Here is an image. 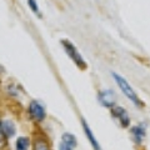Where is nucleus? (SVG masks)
Listing matches in <instances>:
<instances>
[{
  "mask_svg": "<svg viewBox=\"0 0 150 150\" xmlns=\"http://www.w3.org/2000/svg\"><path fill=\"white\" fill-rule=\"evenodd\" d=\"M112 78H114V80L116 81L118 86L120 88V90L124 93V95L128 98V99H129L131 103H133V104H135V105L139 106V108H142V106H143V101L138 98L137 93L133 90V88L129 85V83L126 81L124 78H121L120 75H119V74H116V73H112Z\"/></svg>",
  "mask_w": 150,
  "mask_h": 150,
  "instance_id": "1",
  "label": "nucleus"
},
{
  "mask_svg": "<svg viewBox=\"0 0 150 150\" xmlns=\"http://www.w3.org/2000/svg\"><path fill=\"white\" fill-rule=\"evenodd\" d=\"M62 44H63V48L67 51V54L69 55V58L73 60V62L80 68H86V63L84 62L83 56L80 55V53L76 50V48L70 43L69 40H62Z\"/></svg>",
  "mask_w": 150,
  "mask_h": 150,
  "instance_id": "2",
  "label": "nucleus"
},
{
  "mask_svg": "<svg viewBox=\"0 0 150 150\" xmlns=\"http://www.w3.org/2000/svg\"><path fill=\"white\" fill-rule=\"evenodd\" d=\"M111 111H112V116H114V118L119 121L121 126H124V128L129 126V124H130V119H129L128 112H126L125 109H123L121 106H114Z\"/></svg>",
  "mask_w": 150,
  "mask_h": 150,
  "instance_id": "3",
  "label": "nucleus"
},
{
  "mask_svg": "<svg viewBox=\"0 0 150 150\" xmlns=\"http://www.w3.org/2000/svg\"><path fill=\"white\" fill-rule=\"evenodd\" d=\"M29 114L31 115L33 119L35 120H43L45 118V110L43 105L38 101H31L29 105Z\"/></svg>",
  "mask_w": 150,
  "mask_h": 150,
  "instance_id": "4",
  "label": "nucleus"
},
{
  "mask_svg": "<svg viewBox=\"0 0 150 150\" xmlns=\"http://www.w3.org/2000/svg\"><path fill=\"white\" fill-rule=\"evenodd\" d=\"M0 128H1V131L5 138H11L15 135V125L10 120H1L0 121Z\"/></svg>",
  "mask_w": 150,
  "mask_h": 150,
  "instance_id": "5",
  "label": "nucleus"
},
{
  "mask_svg": "<svg viewBox=\"0 0 150 150\" xmlns=\"http://www.w3.org/2000/svg\"><path fill=\"white\" fill-rule=\"evenodd\" d=\"M99 100L104 106H114L115 105V98L111 90H104L99 94Z\"/></svg>",
  "mask_w": 150,
  "mask_h": 150,
  "instance_id": "6",
  "label": "nucleus"
},
{
  "mask_svg": "<svg viewBox=\"0 0 150 150\" xmlns=\"http://www.w3.org/2000/svg\"><path fill=\"white\" fill-rule=\"evenodd\" d=\"M83 129H84V131H85V134H86V137L89 139V142L91 143V146L94 148V150H100V145H99V143H98V140L95 139V135L93 134V131L90 130L89 125L85 123V121H83Z\"/></svg>",
  "mask_w": 150,
  "mask_h": 150,
  "instance_id": "7",
  "label": "nucleus"
},
{
  "mask_svg": "<svg viewBox=\"0 0 150 150\" xmlns=\"http://www.w3.org/2000/svg\"><path fill=\"white\" fill-rule=\"evenodd\" d=\"M30 145V140L26 137H20L16 139L15 143V150H28Z\"/></svg>",
  "mask_w": 150,
  "mask_h": 150,
  "instance_id": "8",
  "label": "nucleus"
},
{
  "mask_svg": "<svg viewBox=\"0 0 150 150\" xmlns=\"http://www.w3.org/2000/svg\"><path fill=\"white\" fill-rule=\"evenodd\" d=\"M133 134H134L135 142L140 143L143 140V138L145 137V130L143 126H135V128H133Z\"/></svg>",
  "mask_w": 150,
  "mask_h": 150,
  "instance_id": "9",
  "label": "nucleus"
},
{
  "mask_svg": "<svg viewBox=\"0 0 150 150\" xmlns=\"http://www.w3.org/2000/svg\"><path fill=\"white\" fill-rule=\"evenodd\" d=\"M34 150H50V149L44 140H36L34 145Z\"/></svg>",
  "mask_w": 150,
  "mask_h": 150,
  "instance_id": "10",
  "label": "nucleus"
},
{
  "mask_svg": "<svg viewBox=\"0 0 150 150\" xmlns=\"http://www.w3.org/2000/svg\"><path fill=\"white\" fill-rule=\"evenodd\" d=\"M28 4H29L30 9L34 13H36L38 15H40V11H39V8H38V4H36V0H28Z\"/></svg>",
  "mask_w": 150,
  "mask_h": 150,
  "instance_id": "11",
  "label": "nucleus"
},
{
  "mask_svg": "<svg viewBox=\"0 0 150 150\" xmlns=\"http://www.w3.org/2000/svg\"><path fill=\"white\" fill-rule=\"evenodd\" d=\"M4 145H5V137H4V134L1 131V128H0V149H1Z\"/></svg>",
  "mask_w": 150,
  "mask_h": 150,
  "instance_id": "12",
  "label": "nucleus"
}]
</instances>
